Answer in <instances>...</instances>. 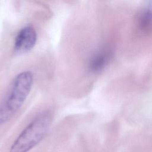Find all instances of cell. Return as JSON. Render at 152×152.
Returning a JSON list of instances; mask_svg holds the SVG:
<instances>
[{"mask_svg": "<svg viewBox=\"0 0 152 152\" xmlns=\"http://www.w3.org/2000/svg\"><path fill=\"white\" fill-rule=\"evenodd\" d=\"M34 80L31 71H24L14 78L0 104V126L8 122L21 109L30 93Z\"/></svg>", "mask_w": 152, "mask_h": 152, "instance_id": "1", "label": "cell"}, {"mask_svg": "<svg viewBox=\"0 0 152 152\" xmlns=\"http://www.w3.org/2000/svg\"><path fill=\"white\" fill-rule=\"evenodd\" d=\"M52 121V115L44 112L36 116L21 131L11 146L10 152H28L45 137Z\"/></svg>", "mask_w": 152, "mask_h": 152, "instance_id": "2", "label": "cell"}, {"mask_svg": "<svg viewBox=\"0 0 152 152\" xmlns=\"http://www.w3.org/2000/svg\"><path fill=\"white\" fill-rule=\"evenodd\" d=\"M37 39V32L31 26H26L17 34L14 44L15 52L23 53L29 52L36 45Z\"/></svg>", "mask_w": 152, "mask_h": 152, "instance_id": "3", "label": "cell"}, {"mask_svg": "<svg viewBox=\"0 0 152 152\" xmlns=\"http://www.w3.org/2000/svg\"><path fill=\"white\" fill-rule=\"evenodd\" d=\"M112 50L103 48L93 53L88 62V69L92 73H98L107 65L112 56Z\"/></svg>", "mask_w": 152, "mask_h": 152, "instance_id": "4", "label": "cell"}, {"mask_svg": "<svg viewBox=\"0 0 152 152\" xmlns=\"http://www.w3.org/2000/svg\"><path fill=\"white\" fill-rule=\"evenodd\" d=\"M137 28L141 34H147L152 31V6L145 8L138 14Z\"/></svg>", "mask_w": 152, "mask_h": 152, "instance_id": "5", "label": "cell"}]
</instances>
